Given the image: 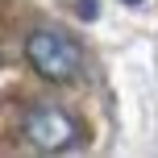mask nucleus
<instances>
[{"instance_id": "obj_2", "label": "nucleus", "mask_w": 158, "mask_h": 158, "mask_svg": "<svg viewBox=\"0 0 158 158\" xmlns=\"http://www.w3.org/2000/svg\"><path fill=\"white\" fill-rule=\"evenodd\" d=\"M25 137L38 150H67L75 142V121L63 108H33L25 117Z\"/></svg>"}, {"instance_id": "obj_1", "label": "nucleus", "mask_w": 158, "mask_h": 158, "mask_svg": "<svg viewBox=\"0 0 158 158\" xmlns=\"http://www.w3.org/2000/svg\"><path fill=\"white\" fill-rule=\"evenodd\" d=\"M25 54H29L33 71H38L42 79H50V83H67V79H75L79 67H83L79 46H75L71 38H63V33H54V29H38V33H29Z\"/></svg>"}, {"instance_id": "obj_3", "label": "nucleus", "mask_w": 158, "mask_h": 158, "mask_svg": "<svg viewBox=\"0 0 158 158\" xmlns=\"http://www.w3.org/2000/svg\"><path fill=\"white\" fill-rule=\"evenodd\" d=\"M129 4H142V0H129Z\"/></svg>"}]
</instances>
